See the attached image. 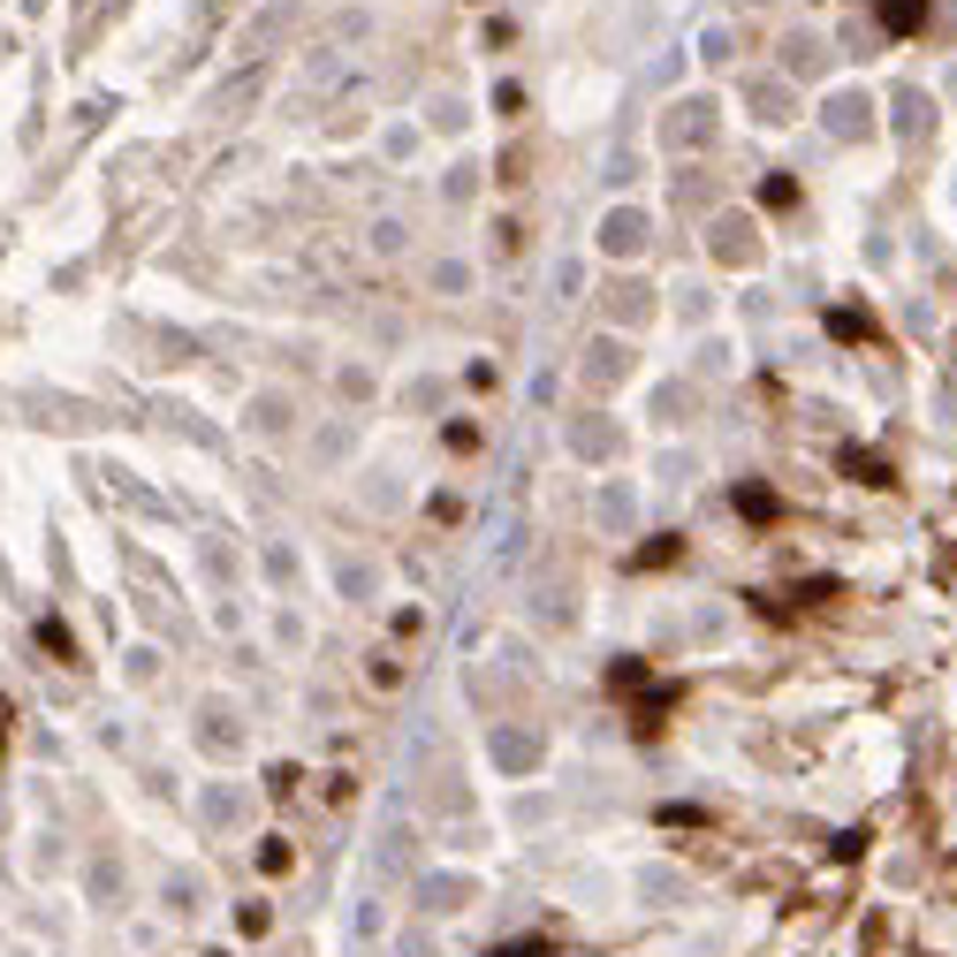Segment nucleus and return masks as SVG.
Instances as JSON below:
<instances>
[{"label":"nucleus","instance_id":"nucleus-1","mask_svg":"<svg viewBox=\"0 0 957 957\" xmlns=\"http://www.w3.org/2000/svg\"><path fill=\"white\" fill-rule=\"evenodd\" d=\"M494 957H547V943H510V950H494Z\"/></svg>","mask_w":957,"mask_h":957}]
</instances>
